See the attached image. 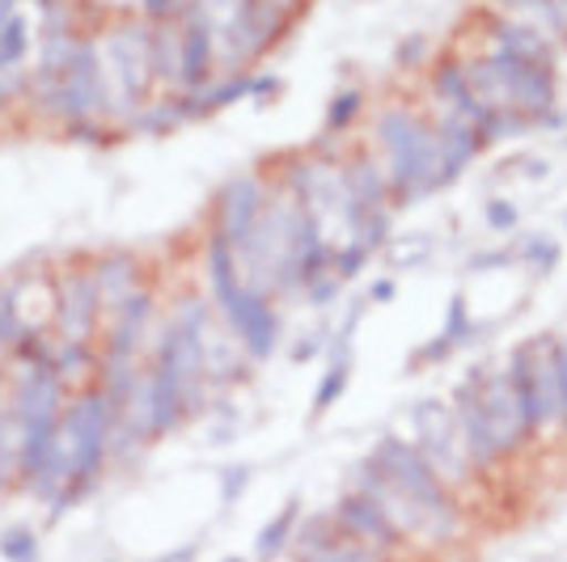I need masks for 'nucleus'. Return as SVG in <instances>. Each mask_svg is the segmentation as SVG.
<instances>
[{
  "mask_svg": "<svg viewBox=\"0 0 567 562\" xmlns=\"http://www.w3.org/2000/svg\"><path fill=\"white\" fill-rule=\"evenodd\" d=\"M208 283H213V301L220 309V318L241 339L246 355L267 360L280 343V318H276V309L259 288L241 280L237 250L220 233H213V241H208Z\"/></svg>",
  "mask_w": 567,
  "mask_h": 562,
  "instance_id": "f257e3e1",
  "label": "nucleus"
},
{
  "mask_svg": "<svg viewBox=\"0 0 567 562\" xmlns=\"http://www.w3.org/2000/svg\"><path fill=\"white\" fill-rule=\"evenodd\" d=\"M378 140L385 148V178L394 204H415L432 190H441V144L427 118L394 106L378 118Z\"/></svg>",
  "mask_w": 567,
  "mask_h": 562,
  "instance_id": "f03ea898",
  "label": "nucleus"
},
{
  "mask_svg": "<svg viewBox=\"0 0 567 562\" xmlns=\"http://www.w3.org/2000/svg\"><path fill=\"white\" fill-rule=\"evenodd\" d=\"M115 406L106 402L102 389H85L69 398L64 415H60V440L69 448V491L51 503V516H60L64 508H72L81 495H90V487L97 482V473L111 457V431H115Z\"/></svg>",
  "mask_w": 567,
  "mask_h": 562,
  "instance_id": "7ed1b4c3",
  "label": "nucleus"
},
{
  "mask_svg": "<svg viewBox=\"0 0 567 562\" xmlns=\"http://www.w3.org/2000/svg\"><path fill=\"white\" fill-rule=\"evenodd\" d=\"M369 457L378 461L381 473H385V478H390L406 499H415V503H420V512L427 516V538L450 541L453 533L462 529V512H457V503L450 499L445 482L436 478V469L427 466L420 448L399 440V436H381Z\"/></svg>",
  "mask_w": 567,
  "mask_h": 562,
  "instance_id": "20e7f679",
  "label": "nucleus"
},
{
  "mask_svg": "<svg viewBox=\"0 0 567 562\" xmlns=\"http://www.w3.org/2000/svg\"><path fill=\"white\" fill-rule=\"evenodd\" d=\"M97 55H102V111L115 118H132L144 106L148 85L157 81L153 55H148V25H115Z\"/></svg>",
  "mask_w": 567,
  "mask_h": 562,
  "instance_id": "39448f33",
  "label": "nucleus"
},
{
  "mask_svg": "<svg viewBox=\"0 0 567 562\" xmlns=\"http://www.w3.org/2000/svg\"><path fill=\"white\" fill-rule=\"evenodd\" d=\"M411 427H415V448L424 452V461L436 469V478L445 482V478H462L466 466H471V457H466V445L457 440L462 431H457V419H453V406L441 398H424L415 402V410H411Z\"/></svg>",
  "mask_w": 567,
  "mask_h": 562,
  "instance_id": "423d86ee",
  "label": "nucleus"
},
{
  "mask_svg": "<svg viewBox=\"0 0 567 562\" xmlns=\"http://www.w3.org/2000/svg\"><path fill=\"white\" fill-rule=\"evenodd\" d=\"M284 9L288 4L280 0H241L234 13L216 25V48H225L220 60L237 69V64L255 60L259 51H267V43L284 30Z\"/></svg>",
  "mask_w": 567,
  "mask_h": 562,
  "instance_id": "0eeeda50",
  "label": "nucleus"
},
{
  "mask_svg": "<svg viewBox=\"0 0 567 562\" xmlns=\"http://www.w3.org/2000/svg\"><path fill=\"white\" fill-rule=\"evenodd\" d=\"M69 406V381L55 373V364H43V368H22V376L13 381L9 398H4V410L13 427L22 431L30 423H48L60 419Z\"/></svg>",
  "mask_w": 567,
  "mask_h": 562,
  "instance_id": "6e6552de",
  "label": "nucleus"
},
{
  "mask_svg": "<svg viewBox=\"0 0 567 562\" xmlns=\"http://www.w3.org/2000/svg\"><path fill=\"white\" fill-rule=\"evenodd\" d=\"M144 410H148V427H153V436L174 431V427L190 415V410H187V385H183L178 355L169 352L166 343H157L153 373L144 376Z\"/></svg>",
  "mask_w": 567,
  "mask_h": 562,
  "instance_id": "1a4fd4ad",
  "label": "nucleus"
},
{
  "mask_svg": "<svg viewBox=\"0 0 567 562\" xmlns=\"http://www.w3.org/2000/svg\"><path fill=\"white\" fill-rule=\"evenodd\" d=\"M102 115V55L94 43H76L69 69L60 72V94H55V118H81Z\"/></svg>",
  "mask_w": 567,
  "mask_h": 562,
  "instance_id": "9d476101",
  "label": "nucleus"
},
{
  "mask_svg": "<svg viewBox=\"0 0 567 562\" xmlns=\"http://www.w3.org/2000/svg\"><path fill=\"white\" fill-rule=\"evenodd\" d=\"M102 313V296L90 271H72L55 283V334L60 343H90Z\"/></svg>",
  "mask_w": 567,
  "mask_h": 562,
  "instance_id": "9b49d317",
  "label": "nucleus"
},
{
  "mask_svg": "<svg viewBox=\"0 0 567 562\" xmlns=\"http://www.w3.org/2000/svg\"><path fill=\"white\" fill-rule=\"evenodd\" d=\"M178 22H183V69H178V85L174 90L195 94V90L208 85V72L216 64V30L208 9H204V0H187Z\"/></svg>",
  "mask_w": 567,
  "mask_h": 562,
  "instance_id": "f8f14e48",
  "label": "nucleus"
},
{
  "mask_svg": "<svg viewBox=\"0 0 567 562\" xmlns=\"http://www.w3.org/2000/svg\"><path fill=\"white\" fill-rule=\"evenodd\" d=\"M453 419H457V431H462V440H466V457H471V466H492V461L499 457V448H496V436H492V423H487V406H483L478 368L457 385Z\"/></svg>",
  "mask_w": 567,
  "mask_h": 562,
  "instance_id": "ddd939ff",
  "label": "nucleus"
},
{
  "mask_svg": "<svg viewBox=\"0 0 567 562\" xmlns=\"http://www.w3.org/2000/svg\"><path fill=\"white\" fill-rule=\"evenodd\" d=\"M334 520H339V529H343L348 538L360 541V545H369V550H394V545H402V538H406L399 524L381 512L369 495H360V491H348L339 499Z\"/></svg>",
  "mask_w": 567,
  "mask_h": 562,
  "instance_id": "4468645a",
  "label": "nucleus"
},
{
  "mask_svg": "<svg viewBox=\"0 0 567 562\" xmlns=\"http://www.w3.org/2000/svg\"><path fill=\"white\" fill-rule=\"evenodd\" d=\"M262 183L255 178V174H241V178H234V183H225L220 187V199H216V233L225 237L229 246H241L246 237H250V229H255V220L262 216Z\"/></svg>",
  "mask_w": 567,
  "mask_h": 562,
  "instance_id": "2eb2a0df",
  "label": "nucleus"
},
{
  "mask_svg": "<svg viewBox=\"0 0 567 562\" xmlns=\"http://www.w3.org/2000/svg\"><path fill=\"white\" fill-rule=\"evenodd\" d=\"M483 406H487V423H492V436H496L499 452H513V448L525 445L529 427H525L517 394H513V385H508V373L487 376V385H483Z\"/></svg>",
  "mask_w": 567,
  "mask_h": 562,
  "instance_id": "dca6fc26",
  "label": "nucleus"
},
{
  "mask_svg": "<svg viewBox=\"0 0 567 562\" xmlns=\"http://www.w3.org/2000/svg\"><path fill=\"white\" fill-rule=\"evenodd\" d=\"M432 127H436V144H441V187H450L453 178L478 157L483 136H478V127L471 118L457 115V111H445Z\"/></svg>",
  "mask_w": 567,
  "mask_h": 562,
  "instance_id": "f3484780",
  "label": "nucleus"
},
{
  "mask_svg": "<svg viewBox=\"0 0 567 562\" xmlns=\"http://www.w3.org/2000/svg\"><path fill=\"white\" fill-rule=\"evenodd\" d=\"M90 275L97 283V296H102V309L115 313L127 296H136L144 283H141V258L127 254V250H111V254L94 258Z\"/></svg>",
  "mask_w": 567,
  "mask_h": 562,
  "instance_id": "a211bd4d",
  "label": "nucleus"
},
{
  "mask_svg": "<svg viewBox=\"0 0 567 562\" xmlns=\"http://www.w3.org/2000/svg\"><path fill=\"white\" fill-rule=\"evenodd\" d=\"M153 309H157V301H153V292H148V288H141L136 296H127V301L115 309V326H111V334H106V352L111 355H136L141 352Z\"/></svg>",
  "mask_w": 567,
  "mask_h": 562,
  "instance_id": "6ab92c4d",
  "label": "nucleus"
},
{
  "mask_svg": "<svg viewBox=\"0 0 567 562\" xmlns=\"http://www.w3.org/2000/svg\"><path fill=\"white\" fill-rule=\"evenodd\" d=\"M144 376H141V364H136V355H102L97 360V389L106 394V402L115 406V415H123L132 398L141 394Z\"/></svg>",
  "mask_w": 567,
  "mask_h": 562,
  "instance_id": "aec40b11",
  "label": "nucleus"
},
{
  "mask_svg": "<svg viewBox=\"0 0 567 562\" xmlns=\"http://www.w3.org/2000/svg\"><path fill=\"white\" fill-rule=\"evenodd\" d=\"M343 190H348V199L360 204L364 211L390 208V204H385V199H390V178H385V169H381L373 157H355L352 165H343Z\"/></svg>",
  "mask_w": 567,
  "mask_h": 562,
  "instance_id": "412c9836",
  "label": "nucleus"
},
{
  "mask_svg": "<svg viewBox=\"0 0 567 562\" xmlns=\"http://www.w3.org/2000/svg\"><path fill=\"white\" fill-rule=\"evenodd\" d=\"M492 39H496V51H508V55H517L525 64H546V69H555V48L546 43L534 25L499 18V22L492 25Z\"/></svg>",
  "mask_w": 567,
  "mask_h": 562,
  "instance_id": "4be33fe9",
  "label": "nucleus"
},
{
  "mask_svg": "<svg viewBox=\"0 0 567 562\" xmlns=\"http://www.w3.org/2000/svg\"><path fill=\"white\" fill-rule=\"evenodd\" d=\"M436 97L445 102V111H457V115H466L478 127V136H483V123H487V111L474 102L471 94V81H466V64H457V60H445L441 69H436Z\"/></svg>",
  "mask_w": 567,
  "mask_h": 562,
  "instance_id": "5701e85b",
  "label": "nucleus"
},
{
  "mask_svg": "<svg viewBox=\"0 0 567 562\" xmlns=\"http://www.w3.org/2000/svg\"><path fill=\"white\" fill-rule=\"evenodd\" d=\"M508 385H513V394H517V406L520 415H525V427H529V436L543 427V402H538V381H534V364H529V347H517V352L508 355Z\"/></svg>",
  "mask_w": 567,
  "mask_h": 562,
  "instance_id": "b1692460",
  "label": "nucleus"
},
{
  "mask_svg": "<svg viewBox=\"0 0 567 562\" xmlns=\"http://www.w3.org/2000/svg\"><path fill=\"white\" fill-rule=\"evenodd\" d=\"M148 55H153V76L178 85L183 69V22H157L148 30Z\"/></svg>",
  "mask_w": 567,
  "mask_h": 562,
  "instance_id": "393cba45",
  "label": "nucleus"
},
{
  "mask_svg": "<svg viewBox=\"0 0 567 562\" xmlns=\"http://www.w3.org/2000/svg\"><path fill=\"white\" fill-rule=\"evenodd\" d=\"M297 524H301V499H288L284 503V512L271 516V524L259 533V541H255V559L262 562H276L292 545V538H297Z\"/></svg>",
  "mask_w": 567,
  "mask_h": 562,
  "instance_id": "a878e982",
  "label": "nucleus"
},
{
  "mask_svg": "<svg viewBox=\"0 0 567 562\" xmlns=\"http://www.w3.org/2000/svg\"><path fill=\"white\" fill-rule=\"evenodd\" d=\"M466 334H471V313H466V296L462 292H453L450 301V313H445V330L427 343L424 352H420V360H441V355H450V347H457V343H466Z\"/></svg>",
  "mask_w": 567,
  "mask_h": 562,
  "instance_id": "bb28decb",
  "label": "nucleus"
},
{
  "mask_svg": "<svg viewBox=\"0 0 567 562\" xmlns=\"http://www.w3.org/2000/svg\"><path fill=\"white\" fill-rule=\"evenodd\" d=\"M187 115V102L183 97H169V102H153V106H141L132 115V132H144V136H166L174 132Z\"/></svg>",
  "mask_w": 567,
  "mask_h": 562,
  "instance_id": "cd10ccee",
  "label": "nucleus"
},
{
  "mask_svg": "<svg viewBox=\"0 0 567 562\" xmlns=\"http://www.w3.org/2000/svg\"><path fill=\"white\" fill-rule=\"evenodd\" d=\"M18 292L22 283H4L0 288V347H18L25 339V322H22V309H18Z\"/></svg>",
  "mask_w": 567,
  "mask_h": 562,
  "instance_id": "c85d7f7f",
  "label": "nucleus"
},
{
  "mask_svg": "<svg viewBox=\"0 0 567 562\" xmlns=\"http://www.w3.org/2000/svg\"><path fill=\"white\" fill-rule=\"evenodd\" d=\"M348 385H352V360H331V368H327L318 394H313V415H327L334 402L343 398Z\"/></svg>",
  "mask_w": 567,
  "mask_h": 562,
  "instance_id": "c756f323",
  "label": "nucleus"
},
{
  "mask_svg": "<svg viewBox=\"0 0 567 562\" xmlns=\"http://www.w3.org/2000/svg\"><path fill=\"white\" fill-rule=\"evenodd\" d=\"M0 559L4 562H39V533L25 529V524H13L0 533Z\"/></svg>",
  "mask_w": 567,
  "mask_h": 562,
  "instance_id": "7c9ffc66",
  "label": "nucleus"
},
{
  "mask_svg": "<svg viewBox=\"0 0 567 562\" xmlns=\"http://www.w3.org/2000/svg\"><path fill=\"white\" fill-rule=\"evenodd\" d=\"M174 326L183 330H195V334H208V322H213V301L208 296H183L178 305H174V318H169Z\"/></svg>",
  "mask_w": 567,
  "mask_h": 562,
  "instance_id": "2f4dec72",
  "label": "nucleus"
},
{
  "mask_svg": "<svg viewBox=\"0 0 567 562\" xmlns=\"http://www.w3.org/2000/svg\"><path fill=\"white\" fill-rule=\"evenodd\" d=\"M30 48V30H25V18L22 13H13L9 22L0 25V64L9 69V64H18Z\"/></svg>",
  "mask_w": 567,
  "mask_h": 562,
  "instance_id": "473e14b6",
  "label": "nucleus"
},
{
  "mask_svg": "<svg viewBox=\"0 0 567 562\" xmlns=\"http://www.w3.org/2000/svg\"><path fill=\"white\" fill-rule=\"evenodd\" d=\"M90 368H97L90 343H60L55 347V373L64 381H72V373H90Z\"/></svg>",
  "mask_w": 567,
  "mask_h": 562,
  "instance_id": "72a5a7b5",
  "label": "nucleus"
},
{
  "mask_svg": "<svg viewBox=\"0 0 567 562\" xmlns=\"http://www.w3.org/2000/svg\"><path fill=\"white\" fill-rule=\"evenodd\" d=\"M360 106H364V94L360 90H339L331 102V111H327V132H343V127H352L355 115H360Z\"/></svg>",
  "mask_w": 567,
  "mask_h": 562,
  "instance_id": "f704fd0d",
  "label": "nucleus"
},
{
  "mask_svg": "<svg viewBox=\"0 0 567 562\" xmlns=\"http://www.w3.org/2000/svg\"><path fill=\"white\" fill-rule=\"evenodd\" d=\"M364 262H369V250H364L360 241H343V246L331 250V271L339 280H355V275L364 271Z\"/></svg>",
  "mask_w": 567,
  "mask_h": 562,
  "instance_id": "c9c22d12",
  "label": "nucleus"
},
{
  "mask_svg": "<svg viewBox=\"0 0 567 562\" xmlns=\"http://www.w3.org/2000/svg\"><path fill=\"white\" fill-rule=\"evenodd\" d=\"M297 562H378V559L369 554V545H360V541H352V538H339L334 545L318 550V554H306V559H297Z\"/></svg>",
  "mask_w": 567,
  "mask_h": 562,
  "instance_id": "e433bc0d",
  "label": "nucleus"
},
{
  "mask_svg": "<svg viewBox=\"0 0 567 562\" xmlns=\"http://www.w3.org/2000/svg\"><path fill=\"white\" fill-rule=\"evenodd\" d=\"M517 258L520 262H529V267H538V271H550V267L559 262V250H555L546 237H529V241H520L517 246Z\"/></svg>",
  "mask_w": 567,
  "mask_h": 562,
  "instance_id": "4c0bfd02",
  "label": "nucleus"
},
{
  "mask_svg": "<svg viewBox=\"0 0 567 562\" xmlns=\"http://www.w3.org/2000/svg\"><path fill=\"white\" fill-rule=\"evenodd\" d=\"M339 288H343V280H339L334 271H322L318 280L306 283V296L313 301V305H331L334 296H339Z\"/></svg>",
  "mask_w": 567,
  "mask_h": 562,
  "instance_id": "58836bf2",
  "label": "nucleus"
},
{
  "mask_svg": "<svg viewBox=\"0 0 567 562\" xmlns=\"http://www.w3.org/2000/svg\"><path fill=\"white\" fill-rule=\"evenodd\" d=\"M250 478H255L250 466H225L220 469V495H225V503H234L237 495L250 487Z\"/></svg>",
  "mask_w": 567,
  "mask_h": 562,
  "instance_id": "ea45409f",
  "label": "nucleus"
},
{
  "mask_svg": "<svg viewBox=\"0 0 567 562\" xmlns=\"http://www.w3.org/2000/svg\"><path fill=\"white\" fill-rule=\"evenodd\" d=\"M517 220H520L517 204H508V199H492V204H487V225H492V229H499V233L517 229Z\"/></svg>",
  "mask_w": 567,
  "mask_h": 562,
  "instance_id": "a19ab883",
  "label": "nucleus"
},
{
  "mask_svg": "<svg viewBox=\"0 0 567 562\" xmlns=\"http://www.w3.org/2000/svg\"><path fill=\"white\" fill-rule=\"evenodd\" d=\"M187 9V0H144V18L157 25V22H178Z\"/></svg>",
  "mask_w": 567,
  "mask_h": 562,
  "instance_id": "79ce46f5",
  "label": "nucleus"
},
{
  "mask_svg": "<svg viewBox=\"0 0 567 562\" xmlns=\"http://www.w3.org/2000/svg\"><path fill=\"white\" fill-rule=\"evenodd\" d=\"M424 55H427V39H424V34H411V39H402V48L394 51L399 69H415V64H424Z\"/></svg>",
  "mask_w": 567,
  "mask_h": 562,
  "instance_id": "37998d69",
  "label": "nucleus"
},
{
  "mask_svg": "<svg viewBox=\"0 0 567 562\" xmlns=\"http://www.w3.org/2000/svg\"><path fill=\"white\" fill-rule=\"evenodd\" d=\"M69 140H85V144H102L106 136L94 127V118H81V123H69Z\"/></svg>",
  "mask_w": 567,
  "mask_h": 562,
  "instance_id": "c03bdc74",
  "label": "nucleus"
},
{
  "mask_svg": "<svg viewBox=\"0 0 567 562\" xmlns=\"http://www.w3.org/2000/svg\"><path fill=\"white\" fill-rule=\"evenodd\" d=\"M322 352H327V334H309V339L297 343L292 360H313V355H322Z\"/></svg>",
  "mask_w": 567,
  "mask_h": 562,
  "instance_id": "a18cd8bd",
  "label": "nucleus"
},
{
  "mask_svg": "<svg viewBox=\"0 0 567 562\" xmlns=\"http://www.w3.org/2000/svg\"><path fill=\"white\" fill-rule=\"evenodd\" d=\"M271 94H280V76H255V94H250V97L267 102Z\"/></svg>",
  "mask_w": 567,
  "mask_h": 562,
  "instance_id": "49530a36",
  "label": "nucleus"
},
{
  "mask_svg": "<svg viewBox=\"0 0 567 562\" xmlns=\"http://www.w3.org/2000/svg\"><path fill=\"white\" fill-rule=\"evenodd\" d=\"M394 292H399V283L394 280H378L373 283V292H369V301H394Z\"/></svg>",
  "mask_w": 567,
  "mask_h": 562,
  "instance_id": "de8ad7c7",
  "label": "nucleus"
},
{
  "mask_svg": "<svg viewBox=\"0 0 567 562\" xmlns=\"http://www.w3.org/2000/svg\"><path fill=\"white\" fill-rule=\"evenodd\" d=\"M195 545H183V550H169V554H162V559H153V562H195Z\"/></svg>",
  "mask_w": 567,
  "mask_h": 562,
  "instance_id": "09e8293b",
  "label": "nucleus"
},
{
  "mask_svg": "<svg viewBox=\"0 0 567 562\" xmlns=\"http://www.w3.org/2000/svg\"><path fill=\"white\" fill-rule=\"evenodd\" d=\"M504 4H513V9H520V13H529V9L538 4V0H504Z\"/></svg>",
  "mask_w": 567,
  "mask_h": 562,
  "instance_id": "8fccbe9b",
  "label": "nucleus"
},
{
  "mask_svg": "<svg viewBox=\"0 0 567 562\" xmlns=\"http://www.w3.org/2000/svg\"><path fill=\"white\" fill-rule=\"evenodd\" d=\"M220 562H255V559H246V554H229V559H220Z\"/></svg>",
  "mask_w": 567,
  "mask_h": 562,
  "instance_id": "3c124183",
  "label": "nucleus"
},
{
  "mask_svg": "<svg viewBox=\"0 0 567 562\" xmlns=\"http://www.w3.org/2000/svg\"><path fill=\"white\" fill-rule=\"evenodd\" d=\"M564 127H567V115H564Z\"/></svg>",
  "mask_w": 567,
  "mask_h": 562,
  "instance_id": "603ef678",
  "label": "nucleus"
},
{
  "mask_svg": "<svg viewBox=\"0 0 567 562\" xmlns=\"http://www.w3.org/2000/svg\"><path fill=\"white\" fill-rule=\"evenodd\" d=\"M280 4H288V0H280Z\"/></svg>",
  "mask_w": 567,
  "mask_h": 562,
  "instance_id": "864d4df0",
  "label": "nucleus"
},
{
  "mask_svg": "<svg viewBox=\"0 0 567 562\" xmlns=\"http://www.w3.org/2000/svg\"><path fill=\"white\" fill-rule=\"evenodd\" d=\"M43 4H48V0H43Z\"/></svg>",
  "mask_w": 567,
  "mask_h": 562,
  "instance_id": "5fc2aeb1",
  "label": "nucleus"
}]
</instances>
